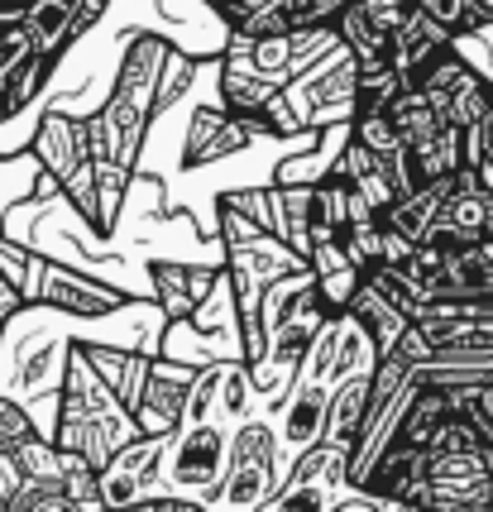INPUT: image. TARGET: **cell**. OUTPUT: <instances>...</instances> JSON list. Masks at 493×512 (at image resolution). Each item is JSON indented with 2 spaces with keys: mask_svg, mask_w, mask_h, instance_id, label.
Wrapping results in <instances>:
<instances>
[{
  "mask_svg": "<svg viewBox=\"0 0 493 512\" xmlns=\"http://www.w3.org/2000/svg\"><path fill=\"white\" fill-rule=\"evenodd\" d=\"M225 460H230V446H225V431L216 417H206V422H182L178 441L163 450V469L158 474H168L173 484L182 489H216L225 474Z\"/></svg>",
  "mask_w": 493,
  "mask_h": 512,
  "instance_id": "1",
  "label": "cell"
},
{
  "mask_svg": "<svg viewBox=\"0 0 493 512\" xmlns=\"http://www.w3.org/2000/svg\"><path fill=\"white\" fill-rule=\"evenodd\" d=\"M197 369L202 364H192V369H182L173 359H163L149 369V383H144V398H139L135 417L144 431H154V436H173L187 417V398H192V383H197Z\"/></svg>",
  "mask_w": 493,
  "mask_h": 512,
  "instance_id": "2",
  "label": "cell"
},
{
  "mask_svg": "<svg viewBox=\"0 0 493 512\" xmlns=\"http://www.w3.org/2000/svg\"><path fill=\"white\" fill-rule=\"evenodd\" d=\"M34 297L48 302V307H63L72 316H106L120 307V292L96 288L77 273H63V268H39V283H34Z\"/></svg>",
  "mask_w": 493,
  "mask_h": 512,
  "instance_id": "3",
  "label": "cell"
},
{
  "mask_svg": "<svg viewBox=\"0 0 493 512\" xmlns=\"http://www.w3.org/2000/svg\"><path fill=\"white\" fill-rule=\"evenodd\" d=\"M273 469H278V450L273 436L264 426H249L235 446V479H230V503H259L264 489L273 484Z\"/></svg>",
  "mask_w": 493,
  "mask_h": 512,
  "instance_id": "4",
  "label": "cell"
},
{
  "mask_svg": "<svg viewBox=\"0 0 493 512\" xmlns=\"http://www.w3.org/2000/svg\"><path fill=\"white\" fill-rule=\"evenodd\" d=\"M158 312L168 321H187L206 302L211 283H221V268H187V264H158Z\"/></svg>",
  "mask_w": 493,
  "mask_h": 512,
  "instance_id": "5",
  "label": "cell"
},
{
  "mask_svg": "<svg viewBox=\"0 0 493 512\" xmlns=\"http://www.w3.org/2000/svg\"><path fill=\"white\" fill-rule=\"evenodd\" d=\"M326 417H331V398H326V388L316 379H307L292 393L288 412H283V450L297 455V450H307L312 441H321L326 436Z\"/></svg>",
  "mask_w": 493,
  "mask_h": 512,
  "instance_id": "6",
  "label": "cell"
},
{
  "mask_svg": "<svg viewBox=\"0 0 493 512\" xmlns=\"http://www.w3.org/2000/svg\"><path fill=\"white\" fill-rule=\"evenodd\" d=\"M20 302H24V292H20V283L0 268V331H5V321L20 312Z\"/></svg>",
  "mask_w": 493,
  "mask_h": 512,
  "instance_id": "7",
  "label": "cell"
}]
</instances>
